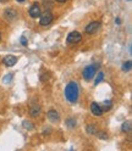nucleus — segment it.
<instances>
[{"instance_id":"f257e3e1","label":"nucleus","mask_w":132,"mask_h":151,"mask_svg":"<svg viewBox=\"0 0 132 151\" xmlns=\"http://www.w3.org/2000/svg\"><path fill=\"white\" fill-rule=\"evenodd\" d=\"M80 96V88L76 82H70L65 88V98L67 99L69 102L75 104L77 102Z\"/></svg>"},{"instance_id":"f03ea898","label":"nucleus","mask_w":132,"mask_h":151,"mask_svg":"<svg viewBox=\"0 0 132 151\" xmlns=\"http://www.w3.org/2000/svg\"><path fill=\"white\" fill-rule=\"evenodd\" d=\"M99 68V65L98 63H93V65H89L87 66L86 68L83 70V78L86 81H89L94 77V74H96L97 70Z\"/></svg>"},{"instance_id":"7ed1b4c3","label":"nucleus","mask_w":132,"mask_h":151,"mask_svg":"<svg viewBox=\"0 0 132 151\" xmlns=\"http://www.w3.org/2000/svg\"><path fill=\"white\" fill-rule=\"evenodd\" d=\"M81 40H82V35H81L80 32H76V31L71 32L67 35V38H66V43H67V44H77Z\"/></svg>"},{"instance_id":"20e7f679","label":"nucleus","mask_w":132,"mask_h":151,"mask_svg":"<svg viewBox=\"0 0 132 151\" xmlns=\"http://www.w3.org/2000/svg\"><path fill=\"white\" fill-rule=\"evenodd\" d=\"M51 22H53V15H51V12L45 11L44 14L41 15V18H39L41 26H48V24H50Z\"/></svg>"},{"instance_id":"39448f33","label":"nucleus","mask_w":132,"mask_h":151,"mask_svg":"<svg viewBox=\"0 0 132 151\" xmlns=\"http://www.w3.org/2000/svg\"><path fill=\"white\" fill-rule=\"evenodd\" d=\"M100 28V22L99 21H93L91 22L89 24H87L86 27V33L88 34H94V33H97V31Z\"/></svg>"},{"instance_id":"423d86ee","label":"nucleus","mask_w":132,"mask_h":151,"mask_svg":"<svg viewBox=\"0 0 132 151\" xmlns=\"http://www.w3.org/2000/svg\"><path fill=\"white\" fill-rule=\"evenodd\" d=\"M30 16L32 18H37L38 16H41V6L37 3L32 4V6L30 7Z\"/></svg>"},{"instance_id":"0eeeda50","label":"nucleus","mask_w":132,"mask_h":151,"mask_svg":"<svg viewBox=\"0 0 132 151\" xmlns=\"http://www.w3.org/2000/svg\"><path fill=\"white\" fill-rule=\"evenodd\" d=\"M16 62H17V58L14 56V55H7L3 59V63L5 66H9V67H12Z\"/></svg>"},{"instance_id":"6e6552de","label":"nucleus","mask_w":132,"mask_h":151,"mask_svg":"<svg viewBox=\"0 0 132 151\" xmlns=\"http://www.w3.org/2000/svg\"><path fill=\"white\" fill-rule=\"evenodd\" d=\"M48 119L53 123H56V122L60 121V115L58 113V111L55 110H49L48 111Z\"/></svg>"},{"instance_id":"1a4fd4ad","label":"nucleus","mask_w":132,"mask_h":151,"mask_svg":"<svg viewBox=\"0 0 132 151\" xmlns=\"http://www.w3.org/2000/svg\"><path fill=\"white\" fill-rule=\"evenodd\" d=\"M91 111L94 116H102L103 115V110H102V106L98 105L97 102H92L91 105Z\"/></svg>"},{"instance_id":"9d476101","label":"nucleus","mask_w":132,"mask_h":151,"mask_svg":"<svg viewBox=\"0 0 132 151\" xmlns=\"http://www.w3.org/2000/svg\"><path fill=\"white\" fill-rule=\"evenodd\" d=\"M4 16L6 20L11 21V20H15V18L17 17V12L14 10V9H6L5 12H4Z\"/></svg>"},{"instance_id":"9b49d317","label":"nucleus","mask_w":132,"mask_h":151,"mask_svg":"<svg viewBox=\"0 0 132 151\" xmlns=\"http://www.w3.org/2000/svg\"><path fill=\"white\" fill-rule=\"evenodd\" d=\"M39 113H41V107L38 104H34V105H32L31 107V116L32 117H37V116H39Z\"/></svg>"},{"instance_id":"f8f14e48","label":"nucleus","mask_w":132,"mask_h":151,"mask_svg":"<svg viewBox=\"0 0 132 151\" xmlns=\"http://www.w3.org/2000/svg\"><path fill=\"white\" fill-rule=\"evenodd\" d=\"M121 130L124 132V133H130V132H131V122L130 121L124 122L122 126H121Z\"/></svg>"},{"instance_id":"ddd939ff","label":"nucleus","mask_w":132,"mask_h":151,"mask_svg":"<svg viewBox=\"0 0 132 151\" xmlns=\"http://www.w3.org/2000/svg\"><path fill=\"white\" fill-rule=\"evenodd\" d=\"M110 109H111V101L110 100H105L104 102H103V107H102L103 112H104V111H109Z\"/></svg>"},{"instance_id":"4468645a","label":"nucleus","mask_w":132,"mask_h":151,"mask_svg":"<svg viewBox=\"0 0 132 151\" xmlns=\"http://www.w3.org/2000/svg\"><path fill=\"white\" fill-rule=\"evenodd\" d=\"M103 79H104V73H103V72H99L98 76H97V78H96V81H94V84L97 86V84H99Z\"/></svg>"},{"instance_id":"2eb2a0df","label":"nucleus","mask_w":132,"mask_h":151,"mask_svg":"<svg viewBox=\"0 0 132 151\" xmlns=\"http://www.w3.org/2000/svg\"><path fill=\"white\" fill-rule=\"evenodd\" d=\"M66 126L70 127V128H73L75 126H76V122H75L73 118H70V119H66Z\"/></svg>"},{"instance_id":"dca6fc26","label":"nucleus","mask_w":132,"mask_h":151,"mask_svg":"<svg viewBox=\"0 0 132 151\" xmlns=\"http://www.w3.org/2000/svg\"><path fill=\"white\" fill-rule=\"evenodd\" d=\"M86 130H87V133H89V134H94L97 132V128L94 127V126H87L86 127Z\"/></svg>"},{"instance_id":"f3484780","label":"nucleus","mask_w":132,"mask_h":151,"mask_svg":"<svg viewBox=\"0 0 132 151\" xmlns=\"http://www.w3.org/2000/svg\"><path fill=\"white\" fill-rule=\"evenodd\" d=\"M23 128H26V129H30V130H32L34 127H33V124L31 123V122H28V121H23Z\"/></svg>"},{"instance_id":"a211bd4d","label":"nucleus","mask_w":132,"mask_h":151,"mask_svg":"<svg viewBox=\"0 0 132 151\" xmlns=\"http://www.w3.org/2000/svg\"><path fill=\"white\" fill-rule=\"evenodd\" d=\"M122 70L124 71H130L131 70V61L124 62V65H122Z\"/></svg>"},{"instance_id":"6ab92c4d","label":"nucleus","mask_w":132,"mask_h":151,"mask_svg":"<svg viewBox=\"0 0 132 151\" xmlns=\"http://www.w3.org/2000/svg\"><path fill=\"white\" fill-rule=\"evenodd\" d=\"M98 137L102 138V139H107V138H108V134H105L104 132H99V133H98Z\"/></svg>"},{"instance_id":"aec40b11","label":"nucleus","mask_w":132,"mask_h":151,"mask_svg":"<svg viewBox=\"0 0 132 151\" xmlns=\"http://www.w3.org/2000/svg\"><path fill=\"white\" fill-rule=\"evenodd\" d=\"M21 43H22V45H27V39L25 37H21Z\"/></svg>"},{"instance_id":"412c9836","label":"nucleus","mask_w":132,"mask_h":151,"mask_svg":"<svg viewBox=\"0 0 132 151\" xmlns=\"http://www.w3.org/2000/svg\"><path fill=\"white\" fill-rule=\"evenodd\" d=\"M56 1H58V3H66L67 0H56Z\"/></svg>"},{"instance_id":"4be33fe9","label":"nucleus","mask_w":132,"mask_h":151,"mask_svg":"<svg viewBox=\"0 0 132 151\" xmlns=\"http://www.w3.org/2000/svg\"><path fill=\"white\" fill-rule=\"evenodd\" d=\"M9 0H0V3H7Z\"/></svg>"},{"instance_id":"5701e85b","label":"nucleus","mask_w":132,"mask_h":151,"mask_svg":"<svg viewBox=\"0 0 132 151\" xmlns=\"http://www.w3.org/2000/svg\"><path fill=\"white\" fill-rule=\"evenodd\" d=\"M16 1H17V3H23L25 0H16Z\"/></svg>"},{"instance_id":"b1692460","label":"nucleus","mask_w":132,"mask_h":151,"mask_svg":"<svg viewBox=\"0 0 132 151\" xmlns=\"http://www.w3.org/2000/svg\"><path fill=\"white\" fill-rule=\"evenodd\" d=\"M0 39H1V34H0Z\"/></svg>"},{"instance_id":"393cba45","label":"nucleus","mask_w":132,"mask_h":151,"mask_svg":"<svg viewBox=\"0 0 132 151\" xmlns=\"http://www.w3.org/2000/svg\"><path fill=\"white\" fill-rule=\"evenodd\" d=\"M128 1H130V0H128Z\"/></svg>"}]
</instances>
